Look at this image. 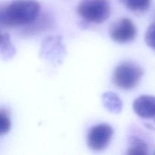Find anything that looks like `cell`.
<instances>
[{"mask_svg": "<svg viewBox=\"0 0 155 155\" xmlns=\"http://www.w3.org/2000/svg\"><path fill=\"white\" fill-rule=\"evenodd\" d=\"M40 5L36 0H14L0 11V22L6 27L29 24L37 18Z\"/></svg>", "mask_w": 155, "mask_h": 155, "instance_id": "obj_1", "label": "cell"}, {"mask_svg": "<svg viewBox=\"0 0 155 155\" xmlns=\"http://www.w3.org/2000/svg\"><path fill=\"white\" fill-rule=\"evenodd\" d=\"M77 14L84 21L101 24L110 15L109 0H81L77 6Z\"/></svg>", "mask_w": 155, "mask_h": 155, "instance_id": "obj_2", "label": "cell"}, {"mask_svg": "<svg viewBox=\"0 0 155 155\" xmlns=\"http://www.w3.org/2000/svg\"><path fill=\"white\" fill-rule=\"evenodd\" d=\"M143 75V71L136 64L125 61L118 65L112 74V81L117 87L130 90L136 87Z\"/></svg>", "mask_w": 155, "mask_h": 155, "instance_id": "obj_3", "label": "cell"}, {"mask_svg": "<svg viewBox=\"0 0 155 155\" xmlns=\"http://www.w3.org/2000/svg\"><path fill=\"white\" fill-rule=\"evenodd\" d=\"M114 130L109 124H101L92 127L87 134V145L95 151L105 149L110 143Z\"/></svg>", "mask_w": 155, "mask_h": 155, "instance_id": "obj_4", "label": "cell"}, {"mask_svg": "<svg viewBox=\"0 0 155 155\" xmlns=\"http://www.w3.org/2000/svg\"><path fill=\"white\" fill-rule=\"evenodd\" d=\"M136 36L134 23L129 18H123L112 27L110 37L118 43H127L133 40Z\"/></svg>", "mask_w": 155, "mask_h": 155, "instance_id": "obj_5", "label": "cell"}, {"mask_svg": "<svg viewBox=\"0 0 155 155\" xmlns=\"http://www.w3.org/2000/svg\"><path fill=\"white\" fill-rule=\"evenodd\" d=\"M133 109L136 114L142 118L149 119L155 117V97L142 95L135 100Z\"/></svg>", "mask_w": 155, "mask_h": 155, "instance_id": "obj_6", "label": "cell"}, {"mask_svg": "<svg viewBox=\"0 0 155 155\" xmlns=\"http://www.w3.org/2000/svg\"><path fill=\"white\" fill-rule=\"evenodd\" d=\"M103 103L106 108L113 113H119L122 110V101L114 92H106L103 95Z\"/></svg>", "mask_w": 155, "mask_h": 155, "instance_id": "obj_7", "label": "cell"}, {"mask_svg": "<svg viewBox=\"0 0 155 155\" xmlns=\"http://www.w3.org/2000/svg\"><path fill=\"white\" fill-rule=\"evenodd\" d=\"M126 8L133 12H144L149 8L151 0H120Z\"/></svg>", "mask_w": 155, "mask_h": 155, "instance_id": "obj_8", "label": "cell"}, {"mask_svg": "<svg viewBox=\"0 0 155 155\" xmlns=\"http://www.w3.org/2000/svg\"><path fill=\"white\" fill-rule=\"evenodd\" d=\"M148 146L145 142L140 139H134L131 142L130 147L127 151L129 155H144L148 154Z\"/></svg>", "mask_w": 155, "mask_h": 155, "instance_id": "obj_9", "label": "cell"}, {"mask_svg": "<svg viewBox=\"0 0 155 155\" xmlns=\"http://www.w3.org/2000/svg\"><path fill=\"white\" fill-rule=\"evenodd\" d=\"M0 133L1 135H5L8 133L12 127V123H11V118L9 116L8 112L5 109H2L0 111Z\"/></svg>", "mask_w": 155, "mask_h": 155, "instance_id": "obj_10", "label": "cell"}, {"mask_svg": "<svg viewBox=\"0 0 155 155\" xmlns=\"http://www.w3.org/2000/svg\"><path fill=\"white\" fill-rule=\"evenodd\" d=\"M147 45L155 50V21L148 27L145 36Z\"/></svg>", "mask_w": 155, "mask_h": 155, "instance_id": "obj_11", "label": "cell"}]
</instances>
